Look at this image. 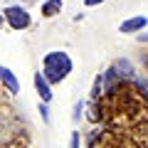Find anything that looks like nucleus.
I'll list each match as a JSON object with an SVG mask.
<instances>
[{"label": "nucleus", "mask_w": 148, "mask_h": 148, "mask_svg": "<svg viewBox=\"0 0 148 148\" xmlns=\"http://www.w3.org/2000/svg\"><path fill=\"white\" fill-rule=\"evenodd\" d=\"M101 77H104V89L109 91H116L119 89V84H121V77H119V72H116V67H114V64H109V67L104 69V72H101Z\"/></svg>", "instance_id": "7"}, {"label": "nucleus", "mask_w": 148, "mask_h": 148, "mask_svg": "<svg viewBox=\"0 0 148 148\" xmlns=\"http://www.w3.org/2000/svg\"><path fill=\"white\" fill-rule=\"evenodd\" d=\"M146 25H148L146 15H133V17H126L119 25V32L121 35H141V32H146Z\"/></svg>", "instance_id": "3"}, {"label": "nucleus", "mask_w": 148, "mask_h": 148, "mask_svg": "<svg viewBox=\"0 0 148 148\" xmlns=\"http://www.w3.org/2000/svg\"><path fill=\"white\" fill-rule=\"evenodd\" d=\"M114 67H116V72H119V77H121L123 82H136V67H133V62L131 59H126V57H119V59H114Z\"/></svg>", "instance_id": "5"}, {"label": "nucleus", "mask_w": 148, "mask_h": 148, "mask_svg": "<svg viewBox=\"0 0 148 148\" xmlns=\"http://www.w3.org/2000/svg\"><path fill=\"white\" fill-rule=\"evenodd\" d=\"M3 17H5L8 27L15 30V32H22V30H27L32 25V15L22 5H5L3 8Z\"/></svg>", "instance_id": "2"}, {"label": "nucleus", "mask_w": 148, "mask_h": 148, "mask_svg": "<svg viewBox=\"0 0 148 148\" xmlns=\"http://www.w3.org/2000/svg\"><path fill=\"white\" fill-rule=\"evenodd\" d=\"M32 84H35L37 96H40L45 104H49V101H52V96H54V86L47 82V77L42 74V69H40V72H35V77H32Z\"/></svg>", "instance_id": "4"}, {"label": "nucleus", "mask_w": 148, "mask_h": 148, "mask_svg": "<svg viewBox=\"0 0 148 148\" xmlns=\"http://www.w3.org/2000/svg\"><path fill=\"white\" fill-rule=\"evenodd\" d=\"M104 91H106V89H104V77L99 74V77L94 79V84H91V89H89V99H91V101H96L101 94H104Z\"/></svg>", "instance_id": "9"}, {"label": "nucleus", "mask_w": 148, "mask_h": 148, "mask_svg": "<svg viewBox=\"0 0 148 148\" xmlns=\"http://www.w3.org/2000/svg\"><path fill=\"white\" fill-rule=\"evenodd\" d=\"M69 148H82V133L79 131H72V136H69Z\"/></svg>", "instance_id": "13"}, {"label": "nucleus", "mask_w": 148, "mask_h": 148, "mask_svg": "<svg viewBox=\"0 0 148 148\" xmlns=\"http://www.w3.org/2000/svg\"><path fill=\"white\" fill-rule=\"evenodd\" d=\"M74 69V62L72 57H69L67 52H62V49H54V52H47L42 59V74L47 77V82L52 86H57L59 82H64L72 74Z\"/></svg>", "instance_id": "1"}, {"label": "nucleus", "mask_w": 148, "mask_h": 148, "mask_svg": "<svg viewBox=\"0 0 148 148\" xmlns=\"http://www.w3.org/2000/svg\"><path fill=\"white\" fill-rule=\"evenodd\" d=\"M62 3H64V0H45V5H42V17L57 15V12L62 10Z\"/></svg>", "instance_id": "8"}, {"label": "nucleus", "mask_w": 148, "mask_h": 148, "mask_svg": "<svg viewBox=\"0 0 148 148\" xmlns=\"http://www.w3.org/2000/svg\"><path fill=\"white\" fill-rule=\"evenodd\" d=\"M133 86H136V91L143 96V99H146V104H148V79H141V77H136Z\"/></svg>", "instance_id": "10"}, {"label": "nucleus", "mask_w": 148, "mask_h": 148, "mask_svg": "<svg viewBox=\"0 0 148 148\" xmlns=\"http://www.w3.org/2000/svg\"><path fill=\"white\" fill-rule=\"evenodd\" d=\"M84 106H86V101H84V99H79L77 104H74V111H72L74 123H79V121H82V116H84Z\"/></svg>", "instance_id": "11"}, {"label": "nucleus", "mask_w": 148, "mask_h": 148, "mask_svg": "<svg viewBox=\"0 0 148 148\" xmlns=\"http://www.w3.org/2000/svg\"><path fill=\"white\" fill-rule=\"evenodd\" d=\"M101 3H106V0H84V8H96Z\"/></svg>", "instance_id": "15"}, {"label": "nucleus", "mask_w": 148, "mask_h": 148, "mask_svg": "<svg viewBox=\"0 0 148 148\" xmlns=\"http://www.w3.org/2000/svg\"><path fill=\"white\" fill-rule=\"evenodd\" d=\"M37 111H40V116H42V121L45 123H49V104H37Z\"/></svg>", "instance_id": "12"}, {"label": "nucleus", "mask_w": 148, "mask_h": 148, "mask_svg": "<svg viewBox=\"0 0 148 148\" xmlns=\"http://www.w3.org/2000/svg\"><path fill=\"white\" fill-rule=\"evenodd\" d=\"M136 40H138V45H148V30L141 32V35H136Z\"/></svg>", "instance_id": "14"}, {"label": "nucleus", "mask_w": 148, "mask_h": 148, "mask_svg": "<svg viewBox=\"0 0 148 148\" xmlns=\"http://www.w3.org/2000/svg\"><path fill=\"white\" fill-rule=\"evenodd\" d=\"M0 82H3V86H5L8 94H12V96L20 94V79L12 74L10 67H0Z\"/></svg>", "instance_id": "6"}]
</instances>
